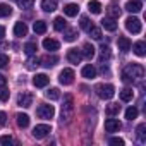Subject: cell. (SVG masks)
<instances>
[{"label": "cell", "mask_w": 146, "mask_h": 146, "mask_svg": "<svg viewBox=\"0 0 146 146\" xmlns=\"http://www.w3.org/2000/svg\"><path fill=\"white\" fill-rule=\"evenodd\" d=\"M57 5H58L57 0H43V2H41V9L45 12H53L57 9Z\"/></svg>", "instance_id": "obj_19"}, {"label": "cell", "mask_w": 146, "mask_h": 146, "mask_svg": "<svg viewBox=\"0 0 146 146\" xmlns=\"http://www.w3.org/2000/svg\"><path fill=\"white\" fill-rule=\"evenodd\" d=\"M9 96H11V93H9V90H5V86L0 88V100H2V102H7Z\"/></svg>", "instance_id": "obj_41"}, {"label": "cell", "mask_w": 146, "mask_h": 146, "mask_svg": "<svg viewBox=\"0 0 146 146\" xmlns=\"http://www.w3.org/2000/svg\"><path fill=\"white\" fill-rule=\"evenodd\" d=\"M58 46H60V43L53 38H45L43 40V48L48 50V52H55V50H58Z\"/></svg>", "instance_id": "obj_14"}, {"label": "cell", "mask_w": 146, "mask_h": 146, "mask_svg": "<svg viewBox=\"0 0 146 146\" xmlns=\"http://www.w3.org/2000/svg\"><path fill=\"white\" fill-rule=\"evenodd\" d=\"M141 9H143L141 0H129V2L125 4V11H127V12H132V14L139 12Z\"/></svg>", "instance_id": "obj_11"}, {"label": "cell", "mask_w": 146, "mask_h": 146, "mask_svg": "<svg viewBox=\"0 0 146 146\" xmlns=\"http://www.w3.org/2000/svg\"><path fill=\"white\" fill-rule=\"evenodd\" d=\"M112 146H124V139H120V137H110V141H108Z\"/></svg>", "instance_id": "obj_43"}, {"label": "cell", "mask_w": 146, "mask_h": 146, "mask_svg": "<svg viewBox=\"0 0 146 146\" xmlns=\"http://www.w3.org/2000/svg\"><path fill=\"white\" fill-rule=\"evenodd\" d=\"M120 112V105L119 103H110L108 107H107V113L108 115H117Z\"/></svg>", "instance_id": "obj_38"}, {"label": "cell", "mask_w": 146, "mask_h": 146, "mask_svg": "<svg viewBox=\"0 0 146 146\" xmlns=\"http://www.w3.org/2000/svg\"><path fill=\"white\" fill-rule=\"evenodd\" d=\"M117 45H119V50H120V52H129L131 46H132V43H131V40H129L127 36H119Z\"/></svg>", "instance_id": "obj_13"}, {"label": "cell", "mask_w": 146, "mask_h": 146, "mask_svg": "<svg viewBox=\"0 0 146 146\" xmlns=\"http://www.w3.org/2000/svg\"><path fill=\"white\" fill-rule=\"evenodd\" d=\"M137 113H139V112H137L136 107H129V108L125 110V119H127V120H134V119L137 117Z\"/></svg>", "instance_id": "obj_33"}, {"label": "cell", "mask_w": 146, "mask_h": 146, "mask_svg": "<svg viewBox=\"0 0 146 146\" xmlns=\"http://www.w3.org/2000/svg\"><path fill=\"white\" fill-rule=\"evenodd\" d=\"M38 65H40V58H38V57H31V58H28V62H26V67H28L29 70L36 69Z\"/></svg>", "instance_id": "obj_37"}, {"label": "cell", "mask_w": 146, "mask_h": 146, "mask_svg": "<svg viewBox=\"0 0 146 146\" xmlns=\"http://www.w3.org/2000/svg\"><path fill=\"white\" fill-rule=\"evenodd\" d=\"M134 98V91L131 90V88H124L122 91H120V100L122 102H131Z\"/></svg>", "instance_id": "obj_27"}, {"label": "cell", "mask_w": 146, "mask_h": 146, "mask_svg": "<svg viewBox=\"0 0 146 146\" xmlns=\"http://www.w3.org/2000/svg\"><path fill=\"white\" fill-rule=\"evenodd\" d=\"M108 17H112V19L120 17V7H117V5H110V7H108Z\"/></svg>", "instance_id": "obj_32"}, {"label": "cell", "mask_w": 146, "mask_h": 146, "mask_svg": "<svg viewBox=\"0 0 146 146\" xmlns=\"http://www.w3.org/2000/svg\"><path fill=\"white\" fill-rule=\"evenodd\" d=\"M9 65V57L5 53H0V69H4Z\"/></svg>", "instance_id": "obj_42"}, {"label": "cell", "mask_w": 146, "mask_h": 146, "mask_svg": "<svg viewBox=\"0 0 146 146\" xmlns=\"http://www.w3.org/2000/svg\"><path fill=\"white\" fill-rule=\"evenodd\" d=\"M65 19L64 17H55V21H53V28L57 29V31H64L65 29Z\"/></svg>", "instance_id": "obj_31"}, {"label": "cell", "mask_w": 146, "mask_h": 146, "mask_svg": "<svg viewBox=\"0 0 146 146\" xmlns=\"http://www.w3.org/2000/svg\"><path fill=\"white\" fill-rule=\"evenodd\" d=\"M120 129H122V124L117 119H107L105 120V131L107 132H117Z\"/></svg>", "instance_id": "obj_8"}, {"label": "cell", "mask_w": 146, "mask_h": 146, "mask_svg": "<svg viewBox=\"0 0 146 146\" xmlns=\"http://www.w3.org/2000/svg\"><path fill=\"white\" fill-rule=\"evenodd\" d=\"M36 113L40 119H52L55 115V108H53V105H40Z\"/></svg>", "instance_id": "obj_6"}, {"label": "cell", "mask_w": 146, "mask_h": 146, "mask_svg": "<svg viewBox=\"0 0 146 146\" xmlns=\"http://www.w3.org/2000/svg\"><path fill=\"white\" fill-rule=\"evenodd\" d=\"M40 62H41V65H45V67H52V65H55V64L58 62V57H55V55H45Z\"/></svg>", "instance_id": "obj_22"}, {"label": "cell", "mask_w": 146, "mask_h": 146, "mask_svg": "<svg viewBox=\"0 0 146 146\" xmlns=\"http://www.w3.org/2000/svg\"><path fill=\"white\" fill-rule=\"evenodd\" d=\"M132 50H134V53L137 57H144L146 55V43L144 41H136L134 46H132Z\"/></svg>", "instance_id": "obj_20"}, {"label": "cell", "mask_w": 146, "mask_h": 146, "mask_svg": "<svg viewBox=\"0 0 146 146\" xmlns=\"http://www.w3.org/2000/svg\"><path fill=\"white\" fill-rule=\"evenodd\" d=\"M17 5L23 9V11H28L35 5V0H17Z\"/></svg>", "instance_id": "obj_34"}, {"label": "cell", "mask_w": 146, "mask_h": 146, "mask_svg": "<svg viewBox=\"0 0 146 146\" xmlns=\"http://www.w3.org/2000/svg\"><path fill=\"white\" fill-rule=\"evenodd\" d=\"M78 12H79V5H78V4H67V5L64 7V14L69 16V17L78 16Z\"/></svg>", "instance_id": "obj_17"}, {"label": "cell", "mask_w": 146, "mask_h": 146, "mask_svg": "<svg viewBox=\"0 0 146 146\" xmlns=\"http://www.w3.org/2000/svg\"><path fill=\"white\" fill-rule=\"evenodd\" d=\"M95 91H96V95H98L102 100H110V98H113V95H115V88H113L112 84H98V86L95 88Z\"/></svg>", "instance_id": "obj_3"}, {"label": "cell", "mask_w": 146, "mask_h": 146, "mask_svg": "<svg viewBox=\"0 0 146 146\" xmlns=\"http://www.w3.org/2000/svg\"><path fill=\"white\" fill-rule=\"evenodd\" d=\"M14 35L16 36H26L28 35V26H26V23H23V21H19V23H16V26H14Z\"/></svg>", "instance_id": "obj_16"}, {"label": "cell", "mask_w": 146, "mask_h": 146, "mask_svg": "<svg viewBox=\"0 0 146 146\" xmlns=\"http://www.w3.org/2000/svg\"><path fill=\"white\" fill-rule=\"evenodd\" d=\"M88 33H90V36H91V38H95V40H102V29H100V28L91 26V28L88 29Z\"/></svg>", "instance_id": "obj_35"}, {"label": "cell", "mask_w": 146, "mask_h": 146, "mask_svg": "<svg viewBox=\"0 0 146 146\" xmlns=\"http://www.w3.org/2000/svg\"><path fill=\"white\" fill-rule=\"evenodd\" d=\"M48 81H50V78H48L46 74H36V76L33 78V84H35L36 88H45V86L48 84Z\"/></svg>", "instance_id": "obj_12"}, {"label": "cell", "mask_w": 146, "mask_h": 146, "mask_svg": "<svg viewBox=\"0 0 146 146\" xmlns=\"http://www.w3.org/2000/svg\"><path fill=\"white\" fill-rule=\"evenodd\" d=\"M72 112H74V98L72 95H65L62 105V122H67L72 117Z\"/></svg>", "instance_id": "obj_2"}, {"label": "cell", "mask_w": 146, "mask_h": 146, "mask_svg": "<svg viewBox=\"0 0 146 146\" xmlns=\"http://www.w3.org/2000/svg\"><path fill=\"white\" fill-rule=\"evenodd\" d=\"M16 120H17V125H19L21 129H26V127L29 125V117H28L26 113H17V115H16Z\"/></svg>", "instance_id": "obj_23"}, {"label": "cell", "mask_w": 146, "mask_h": 146, "mask_svg": "<svg viewBox=\"0 0 146 146\" xmlns=\"http://www.w3.org/2000/svg\"><path fill=\"white\" fill-rule=\"evenodd\" d=\"M74 78H76V74H74V70H72V69H64L60 74H58V81L64 86L72 84V83H74Z\"/></svg>", "instance_id": "obj_5"}, {"label": "cell", "mask_w": 146, "mask_h": 146, "mask_svg": "<svg viewBox=\"0 0 146 146\" xmlns=\"http://www.w3.org/2000/svg\"><path fill=\"white\" fill-rule=\"evenodd\" d=\"M33 29H35L36 35H43V33H46V23L45 21H36L33 24Z\"/></svg>", "instance_id": "obj_25"}, {"label": "cell", "mask_w": 146, "mask_h": 146, "mask_svg": "<svg viewBox=\"0 0 146 146\" xmlns=\"http://www.w3.org/2000/svg\"><path fill=\"white\" fill-rule=\"evenodd\" d=\"M81 74H83V78H86V79H93V78H96V69H95L91 64H88V65L83 67Z\"/></svg>", "instance_id": "obj_15"}, {"label": "cell", "mask_w": 146, "mask_h": 146, "mask_svg": "<svg viewBox=\"0 0 146 146\" xmlns=\"http://www.w3.org/2000/svg\"><path fill=\"white\" fill-rule=\"evenodd\" d=\"M88 7H90V11H91L93 14H100V12H102V4L98 2V0H90Z\"/></svg>", "instance_id": "obj_29"}, {"label": "cell", "mask_w": 146, "mask_h": 146, "mask_svg": "<svg viewBox=\"0 0 146 146\" xmlns=\"http://www.w3.org/2000/svg\"><path fill=\"white\" fill-rule=\"evenodd\" d=\"M0 143L2 144H12V137L11 136H2L0 137Z\"/></svg>", "instance_id": "obj_44"}, {"label": "cell", "mask_w": 146, "mask_h": 146, "mask_svg": "<svg viewBox=\"0 0 146 146\" xmlns=\"http://www.w3.org/2000/svg\"><path fill=\"white\" fill-rule=\"evenodd\" d=\"M5 124H7V113L0 112V125H5Z\"/></svg>", "instance_id": "obj_45"}, {"label": "cell", "mask_w": 146, "mask_h": 146, "mask_svg": "<svg viewBox=\"0 0 146 146\" xmlns=\"http://www.w3.org/2000/svg\"><path fill=\"white\" fill-rule=\"evenodd\" d=\"M5 83H7V79H5L2 74H0V88H4V86H5Z\"/></svg>", "instance_id": "obj_46"}, {"label": "cell", "mask_w": 146, "mask_h": 146, "mask_svg": "<svg viewBox=\"0 0 146 146\" xmlns=\"http://www.w3.org/2000/svg\"><path fill=\"white\" fill-rule=\"evenodd\" d=\"M78 38V29H64V40L65 41H74Z\"/></svg>", "instance_id": "obj_24"}, {"label": "cell", "mask_w": 146, "mask_h": 146, "mask_svg": "<svg viewBox=\"0 0 146 146\" xmlns=\"http://www.w3.org/2000/svg\"><path fill=\"white\" fill-rule=\"evenodd\" d=\"M125 29L129 31V33H132V35H137V33H141V29H143V24H141V21L137 19V17H127L125 19Z\"/></svg>", "instance_id": "obj_4"}, {"label": "cell", "mask_w": 146, "mask_h": 146, "mask_svg": "<svg viewBox=\"0 0 146 146\" xmlns=\"http://www.w3.org/2000/svg\"><path fill=\"white\" fill-rule=\"evenodd\" d=\"M31 103H33V95L31 93H21L17 96V105L19 107L28 108V107H31Z\"/></svg>", "instance_id": "obj_10"}, {"label": "cell", "mask_w": 146, "mask_h": 146, "mask_svg": "<svg viewBox=\"0 0 146 146\" xmlns=\"http://www.w3.org/2000/svg\"><path fill=\"white\" fill-rule=\"evenodd\" d=\"M136 134H137V139L141 143H144L146 141V124H139L136 129Z\"/></svg>", "instance_id": "obj_28"}, {"label": "cell", "mask_w": 146, "mask_h": 146, "mask_svg": "<svg viewBox=\"0 0 146 146\" xmlns=\"http://www.w3.org/2000/svg\"><path fill=\"white\" fill-rule=\"evenodd\" d=\"M86 58H93L95 57V46L91 45V43H86L84 46H83V52H81Z\"/></svg>", "instance_id": "obj_26"}, {"label": "cell", "mask_w": 146, "mask_h": 146, "mask_svg": "<svg viewBox=\"0 0 146 146\" xmlns=\"http://www.w3.org/2000/svg\"><path fill=\"white\" fill-rule=\"evenodd\" d=\"M12 14V7L9 4H0V17H7Z\"/></svg>", "instance_id": "obj_30"}, {"label": "cell", "mask_w": 146, "mask_h": 146, "mask_svg": "<svg viewBox=\"0 0 146 146\" xmlns=\"http://www.w3.org/2000/svg\"><path fill=\"white\" fill-rule=\"evenodd\" d=\"M144 78V69L141 64H127L122 70V81L124 83H137Z\"/></svg>", "instance_id": "obj_1"}, {"label": "cell", "mask_w": 146, "mask_h": 146, "mask_svg": "<svg viewBox=\"0 0 146 146\" xmlns=\"http://www.w3.org/2000/svg\"><path fill=\"white\" fill-rule=\"evenodd\" d=\"M81 58H83V53H81V50H78V48H70V50L67 52V60H69L70 64H79Z\"/></svg>", "instance_id": "obj_9"}, {"label": "cell", "mask_w": 146, "mask_h": 146, "mask_svg": "<svg viewBox=\"0 0 146 146\" xmlns=\"http://www.w3.org/2000/svg\"><path fill=\"white\" fill-rule=\"evenodd\" d=\"M110 57H112V52H110V46L103 43V45L100 46V62L103 64V62H107V60H108Z\"/></svg>", "instance_id": "obj_18"}, {"label": "cell", "mask_w": 146, "mask_h": 146, "mask_svg": "<svg viewBox=\"0 0 146 146\" xmlns=\"http://www.w3.org/2000/svg\"><path fill=\"white\" fill-rule=\"evenodd\" d=\"M36 50H38V46H36V43H33V41H29V43L24 45V52H26L28 55H35Z\"/></svg>", "instance_id": "obj_36"}, {"label": "cell", "mask_w": 146, "mask_h": 146, "mask_svg": "<svg viewBox=\"0 0 146 146\" xmlns=\"http://www.w3.org/2000/svg\"><path fill=\"white\" fill-rule=\"evenodd\" d=\"M48 132H52V127H50L48 124H40V125H36V127L33 129V136H35L36 139H43Z\"/></svg>", "instance_id": "obj_7"}, {"label": "cell", "mask_w": 146, "mask_h": 146, "mask_svg": "<svg viewBox=\"0 0 146 146\" xmlns=\"http://www.w3.org/2000/svg\"><path fill=\"white\" fill-rule=\"evenodd\" d=\"M4 35H5V28H4V26H0V38H2Z\"/></svg>", "instance_id": "obj_48"}, {"label": "cell", "mask_w": 146, "mask_h": 146, "mask_svg": "<svg viewBox=\"0 0 146 146\" xmlns=\"http://www.w3.org/2000/svg\"><path fill=\"white\" fill-rule=\"evenodd\" d=\"M79 24H81V28H83L84 31H88V29H90V28L93 26V24L90 23V19L86 17V16H83V17H81V23H79Z\"/></svg>", "instance_id": "obj_40"}, {"label": "cell", "mask_w": 146, "mask_h": 146, "mask_svg": "<svg viewBox=\"0 0 146 146\" xmlns=\"http://www.w3.org/2000/svg\"><path fill=\"white\" fill-rule=\"evenodd\" d=\"M102 26H103L107 31H115V29H117V23H115V19H112V17H105V19L102 21Z\"/></svg>", "instance_id": "obj_21"}, {"label": "cell", "mask_w": 146, "mask_h": 146, "mask_svg": "<svg viewBox=\"0 0 146 146\" xmlns=\"http://www.w3.org/2000/svg\"><path fill=\"white\" fill-rule=\"evenodd\" d=\"M2 48H9V43H5V41H2V43H0V50H2Z\"/></svg>", "instance_id": "obj_47"}, {"label": "cell", "mask_w": 146, "mask_h": 146, "mask_svg": "<svg viewBox=\"0 0 146 146\" xmlns=\"http://www.w3.org/2000/svg\"><path fill=\"white\" fill-rule=\"evenodd\" d=\"M46 96H48L50 100H58V98H60V91H58L57 88H50V90L46 91Z\"/></svg>", "instance_id": "obj_39"}]
</instances>
